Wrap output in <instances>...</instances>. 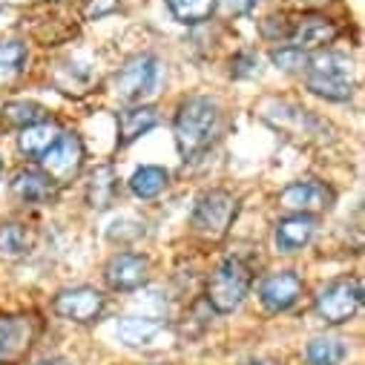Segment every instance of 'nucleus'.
I'll return each mask as SVG.
<instances>
[{
	"instance_id": "nucleus-1",
	"label": "nucleus",
	"mask_w": 365,
	"mask_h": 365,
	"mask_svg": "<svg viewBox=\"0 0 365 365\" xmlns=\"http://www.w3.org/2000/svg\"><path fill=\"white\" fill-rule=\"evenodd\" d=\"M216 130H219V104L216 101H210L205 96H193L187 101H181L175 121H173L178 155L185 161L199 155L205 147H210Z\"/></svg>"
},
{
	"instance_id": "nucleus-2",
	"label": "nucleus",
	"mask_w": 365,
	"mask_h": 365,
	"mask_svg": "<svg viewBox=\"0 0 365 365\" xmlns=\"http://www.w3.org/2000/svg\"><path fill=\"white\" fill-rule=\"evenodd\" d=\"M305 83L314 96L325 101H348L354 96V66L339 52H317L305 63Z\"/></svg>"
},
{
	"instance_id": "nucleus-3",
	"label": "nucleus",
	"mask_w": 365,
	"mask_h": 365,
	"mask_svg": "<svg viewBox=\"0 0 365 365\" xmlns=\"http://www.w3.org/2000/svg\"><path fill=\"white\" fill-rule=\"evenodd\" d=\"M239 213V199L227 190H205L190 213V227L205 242H222Z\"/></svg>"
},
{
	"instance_id": "nucleus-4",
	"label": "nucleus",
	"mask_w": 365,
	"mask_h": 365,
	"mask_svg": "<svg viewBox=\"0 0 365 365\" xmlns=\"http://www.w3.org/2000/svg\"><path fill=\"white\" fill-rule=\"evenodd\" d=\"M250 291V267L239 256H227L207 282V305L216 314H233Z\"/></svg>"
},
{
	"instance_id": "nucleus-5",
	"label": "nucleus",
	"mask_w": 365,
	"mask_h": 365,
	"mask_svg": "<svg viewBox=\"0 0 365 365\" xmlns=\"http://www.w3.org/2000/svg\"><path fill=\"white\" fill-rule=\"evenodd\" d=\"M83 141L78 133H63L55 138V144L41 155V170L55 181V185H69L72 178H78L83 167Z\"/></svg>"
},
{
	"instance_id": "nucleus-6",
	"label": "nucleus",
	"mask_w": 365,
	"mask_h": 365,
	"mask_svg": "<svg viewBox=\"0 0 365 365\" xmlns=\"http://www.w3.org/2000/svg\"><path fill=\"white\" fill-rule=\"evenodd\" d=\"M359 305H362V285H359V279H334L317 297V314L328 325L348 322L359 311Z\"/></svg>"
},
{
	"instance_id": "nucleus-7",
	"label": "nucleus",
	"mask_w": 365,
	"mask_h": 365,
	"mask_svg": "<svg viewBox=\"0 0 365 365\" xmlns=\"http://www.w3.org/2000/svg\"><path fill=\"white\" fill-rule=\"evenodd\" d=\"M38 334L32 314H0V365H21Z\"/></svg>"
},
{
	"instance_id": "nucleus-8",
	"label": "nucleus",
	"mask_w": 365,
	"mask_h": 365,
	"mask_svg": "<svg viewBox=\"0 0 365 365\" xmlns=\"http://www.w3.org/2000/svg\"><path fill=\"white\" fill-rule=\"evenodd\" d=\"M55 314L61 319H69V322H78V325H89V322H96L104 308H107V299L101 291L96 288H89V285H78V288H66L55 297L52 302Z\"/></svg>"
},
{
	"instance_id": "nucleus-9",
	"label": "nucleus",
	"mask_w": 365,
	"mask_h": 365,
	"mask_svg": "<svg viewBox=\"0 0 365 365\" xmlns=\"http://www.w3.org/2000/svg\"><path fill=\"white\" fill-rule=\"evenodd\" d=\"M118 339L127 348L135 351H161L173 345L175 334L164 319H150V317H124L118 322Z\"/></svg>"
},
{
	"instance_id": "nucleus-10",
	"label": "nucleus",
	"mask_w": 365,
	"mask_h": 365,
	"mask_svg": "<svg viewBox=\"0 0 365 365\" xmlns=\"http://www.w3.org/2000/svg\"><path fill=\"white\" fill-rule=\"evenodd\" d=\"M155 81H158V61H155V55H135V58H130L118 69L113 86H115V93H118L121 101H138L141 96L153 93Z\"/></svg>"
},
{
	"instance_id": "nucleus-11",
	"label": "nucleus",
	"mask_w": 365,
	"mask_h": 365,
	"mask_svg": "<svg viewBox=\"0 0 365 365\" xmlns=\"http://www.w3.org/2000/svg\"><path fill=\"white\" fill-rule=\"evenodd\" d=\"M279 207H285L288 213H299V216H317L334 207V190L322 181H294L279 193Z\"/></svg>"
},
{
	"instance_id": "nucleus-12",
	"label": "nucleus",
	"mask_w": 365,
	"mask_h": 365,
	"mask_svg": "<svg viewBox=\"0 0 365 365\" xmlns=\"http://www.w3.org/2000/svg\"><path fill=\"white\" fill-rule=\"evenodd\" d=\"M302 291L305 285L294 270H279V273H270L259 285V299L270 314H279V311H291L299 302Z\"/></svg>"
},
{
	"instance_id": "nucleus-13",
	"label": "nucleus",
	"mask_w": 365,
	"mask_h": 365,
	"mask_svg": "<svg viewBox=\"0 0 365 365\" xmlns=\"http://www.w3.org/2000/svg\"><path fill=\"white\" fill-rule=\"evenodd\" d=\"M339 35V26L328 18H319V15H308V18H299L291 24V35L285 41V46H294L299 52H314V49H322L328 43H334Z\"/></svg>"
},
{
	"instance_id": "nucleus-14",
	"label": "nucleus",
	"mask_w": 365,
	"mask_h": 365,
	"mask_svg": "<svg viewBox=\"0 0 365 365\" xmlns=\"http://www.w3.org/2000/svg\"><path fill=\"white\" fill-rule=\"evenodd\" d=\"M150 262L141 253H115L107 267H104V279L113 291H135L147 282Z\"/></svg>"
},
{
	"instance_id": "nucleus-15",
	"label": "nucleus",
	"mask_w": 365,
	"mask_h": 365,
	"mask_svg": "<svg viewBox=\"0 0 365 365\" xmlns=\"http://www.w3.org/2000/svg\"><path fill=\"white\" fill-rule=\"evenodd\" d=\"M55 193H58V185L43 170L26 167V170H18L12 178V196L24 205H49Z\"/></svg>"
},
{
	"instance_id": "nucleus-16",
	"label": "nucleus",
	"mask_w": 365,
	"mask_h": 365,
	"mask_svg": "<svg viewBox=\"0 0 365 365\" xmlns=\"http://www.w3.org/2000/svg\"><path fill=\"white\" fill-rule=\"evenodd\" d=\"M314 233H317V219L314 216L291 213V216L277 222V233H273V239H277V247L282 253H297L314 239Z\"/></svg>"
},
{
	"instance_id": "nucleus-17",
	"label": "nucleus",
	"mask_w": 365,
	"mask_h": 365,
	"mask_svg": "<svg viewBox=\"0 0 365 365\" xmlns=\"http://www.w3.org/2000/svg\"><path fill=\"white\" fill-rule=\"evenodd\" d=\"M115 124H118V147H127V144H133L135 138H141L144 133H150L158 124V113L150 104L127 107V110H121L115 115Z\"/></svg>"
},
{
	"instance_id": "nucleus-18",
	"label": "nucleus",
	"mask_w": 365,
	"mask_h": 365,
	"mask_svg": "<svg viewBox=\"0 0 365 365\" xmlns=\"http://www.w3.org/2000/svg\"><path fill=\"white\" fill-rule=\"evenodd\" d=\"M118 196V175L110 164H101L89 173L86 181V202L93 210H110Z\"/></svg>"
},
{
	"instance_id": "nucleus-19",
	"label": "nucleus",
	"mask_w": 365,
	"mask_h": 365,
	"mask_svg": "<svg viewBox=\"0 0 365 365\" xmlns=\"http://www.w3.org/2000/svg\"><path fill=\"white\" fill-rule=\"evenodd\" d=\"M58 135H61V127H58L55 121H38V124H29V127L21 130L18 144H21V150H24L26 155L41 158V155L55 144Z\"/></svg>"
},
{
	"instance_id": "nucleus-20",
	"label": "nucleus",
	"mask_w": 365,
	"mask_h": 365,
	"mask_svg": "<svg viewBox=\"0 0 365 365\" xmlns=\"http://www.w3.org/2000/svg\"><path fill=\"white\" fill-rule=\"evenodd\" d=\"M170 181V173L164 167H155V164H144L133 173L130 178V190L138 196V199H155L158 193H164Z\"/></svg>"
},
{
	"instance_id": "nucleus-21",
	"label": "nucleus",
	"mask_w": 365,
	"mask_h": 365,
	"mask_svg": "<svg viewBox=\"0 0 365 365\" xmlns=\"http://www.w3.org/2000/svg\"><path fill=\"white\" fill-rule=\"evenodd\" d=\"M216 6H219V0H167L170 15L185 26H196V24L210 21Z\"/></svg>"
},
{
	"instance_id": "nucleus-22",
	"label": "nucleus",
	"mask_w": 365,
	"mask_h": 365,
	"mask_svg": "<svg viewBox=\"0 0 365 365\" xmlns=\"http://www.w3.org/2000/svg\"><path fill=\"white\" fill-rule=\"evenodd\" d=\"M32 247V233L18 225V222H4L0 225V256L6 259H21Z\"/></svg>"
},
{
	"instance_id": "nucleus-23",
	"label": "nucleus",
	"mask_w": 365,
	"mask_h": 365,
	"mask_svg": "<svg viewBox=\"0 0 365 365\" xmlns=\"http://www.w3.org/2000/svg\"><path fill=\"white\" fill-rule=\"evenodd\" d=\"M305 356L311 365H339L345 359V345L336 336H314Z\"/></svg>"
},
{
	"instance_id": "nucleus-24",
	"label": "nucleus",
	"mask_w": 365,
	"mask_h": 365,
	"mask_svg": "<svg viewBox=\"0 0 365 365\" xmlns=\"http://www.w3.org/2000/svg\"><path fill=\"white\" fill-rule=\"evenodd\" d=\"M26 63V46L21 41H6L0 43V86L12 83Z\"/></svg>"
},
{
	"instance_id": "nucleus-25",
	"label": "nucleus",
	"mask_w": 365,
	"mask_h": 365,
	"mask_svg": "<svg viewBox=\"0 0 365 365\" xmlns=\"http://www.w3.org/2000/svg\"><path fill=\"white\" fill-rule=\"evenodd\" d=\"M4 121L12 124V127H29V124H38V121H46V110L35 101H12L4 107Z\"/></svg>"
},
{
	"instance_id": "nucleus-26",
	"label": "nucleus",
	"mask_w": 365,
	"mask_h": 365,
	"mask_svg": "<svg viewBox=\"0 0 365 365\" xmlns=\"http://www.w3.org/2000/svg\"><path fill=\"white\" fill-rule=\"evenodd\" d=\"M270 61L277 63L279 69H285V72H294V69H299V66L308 63V55L299 52V49H294V46H279V49L270 52Z\"/></svg>"
},
{
	"instance_id": "nucleus-27",
	"label": "nucleus",
	"mask_w": 365,
	"mask_h": 365,
	"mask_svg": "<svg viewBox=\"0 0 365 365\" xmlns=\"http://www.w3.org/2000/svg\"><path fill=\"white\" fill-rule=\"evenodd\" d=\"M256 66H259V58H256L253 52H239V55L230 61V72H233V78H247V75L256 72Z\"/></svg>"
},
{
	"instance_id": "nucleus-28",
	"label": "nucleus",
	"mask_w": 365,
	"mask_h": 365,
	"mask_svg": "<svg viewBox=\"0 0 365 365\" xmlns=\"http://www.w3.org/2000/svg\"><path fill=\"white\" fill-rule=\"evenodd\" d=\"M118 9V0H89L86 6V18H104L110 12Z\"/></svg>"
},
{
	"instance_id": "nucleus-29",
	"label": "nucleus",
	"mask_w": 365,
	"mask_h": 365,
	"mask_svg": "<svg viewBox=\"0 0 365 365\" xmlns=\"http://www.w3.org/2000/svg\"><path fill=\"white\" fill-rule=\"evenodd\" d=\"M256 4H259V0H227V9H230L233 15H245V12H250Z\"/></svg>"
},
{
	"instance_id": "nucleus-30",
	"label": "nucleus",
	"mask_w": 365,
	"mask_h": 365,
	"mask_svg": "<svg viewBox=\"0 0 365 365\" xmlns=\"http://www.w3.org/2000/svg\"><path fill=\"white\" fill-rule=\"evenodd\" d=\"M291 6H302V9H322V6H328L331 0H288Z\"/></svg>"
},
{
	"instance_id": "nucleus-31",
	"label": "nucleus",
	"mask_w": 365,
	"mask_h": 365,
	"mask_svg": "<svg viewBox=\"0 0 365 365\" xmlns=\"http://www.w3.org/2000/svg\"><path fill=\"white\" fill-rule=\"evenodd\" d=\"M38 365H72V362H66V359H43Z\"/></svg>"
},
{
	"instance_id": "nucleus-32",
	"label": "nucleus",
	"mask_w": 365,
	"mask_h": 365,
	"mask_svg": "<svg viewBox=\"0 0 365 365\" xmlns=\"http://www.w3.org/2000/svg\"><path fill=\"white\" fill-rule=\"evenodd\" d=\"M46 4H66V0H46Z\"/></svg>"
},
{
	"instance_id": "nucleus-33",
	"label": "nucleus",
	"mask_w": 365,
	"mask_h": 365,
	"mask_svg": "<svg viewBox=\"0 0 365 365\" xmlns=\"http://www.w3.org/2000/svg\"><path fill=\"white\" fill-rule=\"evenodd\" d=\"M0 167H4V164H0Z\"/></svg>"
}]
</instances>
